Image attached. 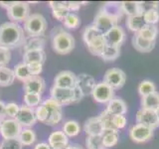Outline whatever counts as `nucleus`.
<instances>
[{
  "mask_svg": "<svg viewBox=\"0 0 159 149\" xmlns=\"http://www.w3.org/2000/svg\"><path fill=\"white\" fill-rule=\"evenodd\" d=\"M92 96L94 101L99 103H108L114 97V89L106 83L101 82L96 84Z\"/></svg>",
  "mask_w": 159,
  "mask_h": 149,
  "instance_id": "f8f14e48",
  "label": "nucleus"
},
{
  "mask_svg": "<svg viewBox=\"0 0 159 149\" xmlns=\"http://www.w3.org/2000/svg\"><path fill=\"white\" fill-rule=\"evenodd\" d=\"M132 46L138 52L148 53L151 52L155 47V41L146 40L140 37L138 34H134V36L132 37Z\"/></svg>",
  "mask_w": 159,
  "mask_h": 149,
  "instance_id": "4be33fe9",
  "label": "nucleus"
},
{
  "mask_svg": "<svg viewBox=\"0 0 159 149\" xmlns=\"http://www.w3.org/2000/svg\"><path fill=\"white\" fill-rule=\"evenodd\" d=\"M102 149H107V148H102Z\"/></svg>",
  "mask_w": 159,
  "mask_h": 149,
  "instance_id": "052dcab7",
  "label": "nucleus"
},
{
  "mask_svg": "<svg viewBox=\"0 0 159 149\" xmlns=\"http://www.w3.org/2000/svg\"><path fill=\"white\" fill-rule=\"evenodd\" d=\"M24 104L31 108L37 107L42 104V94L34 93H24Z\"/></svg>",
  "mask_w": 159,
  "mask_h": 149,
  "instance_id": "c9c22d12",
  "label": "nucleus"
},
{
  "mask_svg": "<svg viewBox=\"0 0 159 149\" xmlns=\"http://www.w3.org/2000/svg\"><path fill=\"white\" fill-rule=\"evenodd\" d=\"M83 39L89 51L94 56L101 57L107 45L106 40H104V34H102L94 25L92 24L84 28Z\"/></svg>",
  "mask_w": 159,
  "mask_h": 149,
  "instance_id": "f03ea898",
  "label": "nucleus"
},
{
  "mask_svg": "<svg viewBox=\"0 0 159 149\" xmlns=\"http://www.w3.org/2000/svg\"><path fill=\"white\" fill-rule=\"evenodd\" d=\"M28 67L32 76H40V74L43 71V64H40V63L29 64Z\"/></svg>",
  "mask_w": 159,
  "mask_h": 149,
  "instance_id": "09e8293b",
  "label": "nucleus"
},
{
  "mask_svg": "<svg viewBox=\"0 0 159 149\" xmlns=\"http://www.w3.org/2000/svg\"><path fill=\"white\" fill-rule=\"evenodd\" d=\"M99 119L102 123V126L104 128V130H116V126H114V122H113V117L114 115L109 113L107 109L101 112V114L98 115ZM118 131V130H117Z\"/></svg>",
  "mask_w": 159,
  "mask_h": 149,
  "instance_id": "e433bc0d",
  "label": "nucleus"
},
{
  "mask_svg": "<svg viewBox=\"0 0 159 149\" xmlns=\"http://www.w3.org/2000/svg\"><path fill=\"white\" fill-rule=\"evenodd\" d=\"M156 115H157V118H158V122H159V107L156 109Z\"/></svg>",
  "mask_w": 159,
  "mask_h": 149,
  "instance_id": "13d9d810",
  "label": "nucleus"
},
{
  "mask_svg": "<svg viewBox=\"0 0 159 149\" xmlns=\"http://www.w3.org/2000/svg\"><path fill=\"white\" fill-rule=\"evenodd\" d=\"M126 81V74L118 68H111L107 70L103 76V83L108 84L113 89L121 88Z\"/></svg>",
  "mask_w": 159,
  "mask_h": 149,
  "instance_id": "6e6552de",
  "label": "nucleus"
},
{
  "mask_svg": "<svg viewBox=\"0 0 159 149\" xmlns=\"http://www.w3.org/2000/svg\"><path fill=\"white\" fill-rule=\"evenodd\" d=\"M5 107H6V103L2 101H0V120H4V119L6 118V111H5Z\"/></svg>",
  "mask_w": 159,
  "mask_h": 149,
  "instance_id": "603ef678",
  "label": "nucleus"
},
{
  "mask_svg": "<svg viewBox=\"0 0 159 149\" xmlns=\"http://www.w3.org/2000/svg\"><path fill=\"white\" fill-rule=\"evenodd\" d=\"M16 120L21 124L22 127L30 128L34 126L37 122V118L35 115V109L27 106H20L19 112L16 116Z\"/></svg>",
  "mask_w": 159,
  "mask_h": 149,
  "instance_id": "ddd939ff",
  "label": "nucleus"
},
{
  "mask_svg": "<svg viewBox=\"0 0 159 149\" xmlns=\"http://www.w3.org/2000/svg\"><path fill=\"white\" fill-rule=\"evenodd\" d=\"M126 27L128 28L129 31L138 33L140 30L143 28L145 25V21H144L143 14L142 15H136V16H129L126 18Z\"/></svg>",
  "mask_w": 159,
  "mask_h": 149,
  "instance_id": "a878e982",
  "label": "nucleus"
},
{
  "mask_svg": "<svg viewBox=\"0 0 159 149\" xmlns=\"http://www.w3.org/2000/svg\"><path fill=\"white\" fill-rule=\"evenodd\" d=\"M2 121H3V120H0V129H1V124H2Z\"/></svg>",
  "mask_w": 159,
  "mask_h": 149,
  "instance_id": "bf43d9fd",
  "label": "nucleus"
},
{
  "mask_svg": "<svg viewBox=\"0 0 159 149\" xmlns=\"http://www.w3.org/2000/svg\"><path fill=\"white\" fill-rule=\"evenodd\" d=\"M74 93H75V101H74V102H80L81 99H83V97H84V93L81 92V89H79L78 88H76L75 87V88H74Z\"/></svg>",
  "mask_w": 159,
  "mask_h": 149,
  "instance_id": "864d4df0",
  "label": "nucleus"
},
{
  "mask_svg": "<svg viewBox=\"0 0 159 149\" xmlns=\"http://www.w3.org/2000/svg\"><path fill=\"white\" fill-rule=\"evenodd\" d=\"M102 144L104 148L112 147L116 145L118 141V131L117 130H104L102 134Z\"/></svg>",
  "mask_w": 159,
  "mask_h": 149,
  "instance_id": "473e14b6",
  "label": "nucleus"
},
{
  "mask_svg": "<svg viewBox=\"0 0 159 149\" xmlns=\"http://www.w3.org/2000/svg\"><path fill=\"white\" fill-rule=\"evenodd\" d=\"M136 122L150 127L153 130L159 126L156 111L151 109H139L136 113Z\"/></svg>",
  "mask_w": 159,
  "mask_h": 149,
  "instance_id": "2eb2a0df",
  "label": "nucleus"
},
{
  "mask_svg": "<svg viewBox=\"0 0 159 149\" xmlns=\"http://www.w3.org/2000/svg\"><path fill=\"white\" fill-rule=\"evenodd\" d=\"M65 149H84V148L81 145H78V144H69Z\"/></svg>",
  "mask_w": 159,
  "mask_h": 149,
  "instance_id": "4d7b16f0",
  "label": "nucleus"
},
{
  "mask_svg": "<svg viewBox=\"0 0 159 149\" xmlns=\"http://www.w3.org/2000/svg\"><path fill=\"white\" fill-rule=\"evenodd\" d=\"M119 55H120V48L106 45V47H104L103 52L101 55V57L103 61L112 62L119 57Z\"/></svg>",
  "mask_w": 159,
  "mask_h": 149,
  "instance_id": "72a5a7b5",
  "label": "nucleus"
},
{
  "mask_svg": "<svg viewBox=\"0 0 159 149\" xmlns=\"http://www.w3.org/2000/svg\"><path fill=\"white\" fill-rule=\"evenodd\" d=\"M71 13L69 10L64 7V8H58V9H54L52 10V14H53V17L56 18L59 21H64V19L68 16V14Z\"/></svg>",
  "mask_w": 159,
  "mask_h": 149,
  "instance_id": "49530a36",
  "label": "nucleus"
},
{
  "mask_svg": "<svg viewBox=\"0 0 159 149\" xmlns=\"http://www.w3.org/2000/svg\"><path fill=\"white\" fill-rule=\"evenodd\" d=\"M48 27L47 20L42 14L34 13L24 22V32L29 37H42Z\"/></svg>",
  "mask_w": 159,
  "mask_h": 149,
  "instance_id": "20e7f679",
  "label": "nucleus"
},
{
  "mask_svg": "<svg viewBox=\"0 0 159 149\" xmlns=\"http://www.w3.org/2000/svg\"><path fill=\"white\" fill-rule=\"evenodd\" d=\"M23 127L15 118H5L2 121L0 134L4 140L18 139Z\"/></svg>",
  "mask_w": 159,
  "mask_h": 149,
  "instance_id": "0eeeda50",
  "label": "nucleus"
},
{
  "mask_svg": "<svg viewBox=\"0 0 159 149\" xmlns=\"http://www.w3.org/2000/svg\"><path fill=\"white\" fill-rule=\"evenodd\" d=\"M23 88L25 93H34L42 94L46 88L45 79L40 76H32L28 81L23 83Z\"/></svg>",
  "mask_w": 159,
  "mask_h": 149,
  "instance_id": "a211bd4d",
  "label": "nucleus"
},
{
  "mask_svg": "<svg viewBox=\"0 0 159 149\" xmlns=\"http://www.w3.org/2000/svg\"><path fill=\"white\" fill-rule=\"evenodd\" d=\"M143 18H144V21H145V24L156 25L159 22L158 9H155V8L146 9L145 12L143 13Z\"/></svg>",
  "mask_w": 159,
  "mask_h": 149,
  "instance_id": "58836bf2",
  "label": "nucleus"
},
{
  "mask_svg": "<svg viewBox=\"0 0 159 149\" xmlns=\"http://www.w3.org/2000/svg\"><path fill=\"white\" fill-rule=\"evenodd\" d=\"M107 111L112 115H124L127 111L125 102L120 97H113L107 103Z\"/></svg>",
  "mask_w": 159,
  "mask_h": 149,
  "instance_id": "5701e85b",
  "label": "nucleus"
},
{
  "mask_svg": "<svg viewBox=\"0 0 159 149\" xmlns=\"http://www.w3.org/2000/svg\"><path fill=\"white\" fill-rule=\"evenodd\" d=\"M48 143L52 149H65L69 145V137L63 130H56L49 135Z\"/></svg>",
  "mask_w": 159,
  "mask_h": 149,
  "instance_id": "aec40b11",
  "label": "nucleus"
},
{
  "mask_svg": "<svg viewBox=\"0 0 159 149\" xmlns=\"http://www.w3.org/2000/svg\"><path fill=\"white\" fill-rule=\"evenodd\" d=\"M159 107V93L155 92L146 97H141V108L155 111Z\"/></svg>",
  "mask_w": 159,
  "mask_h": 149,
  "instance_id": "bb28decb",
  "label": "nucleus"
},
{
  "mask_svg": "<svg viewBox=\"0 0 159 149\" xmlns=\"http://www.w3.org/2000/svg\"><path fill=\"white\" fill-rule=\"evenodd\" d=\"M156 92V87L151 81L144 79L138 86V93L141 96V97H146L148 94H151Z\"/></svg>",
  "mask_w": 159,
  "mask_h": 149,
  "instance_id": "4c0bfd02",
  "label": "nucleus"
},
{
  "mask_svg": "<svg viewBox=\"0 0 159 149\" xmlns=\"http://www.w3.org/2000/svg\"><path fill=\"white\" fill-rule=\"evenodd\" d=\"M50 94H51V97L62 106L73 103L75 101L74 88H64L53 86L50 89Z\"/></svg>",
  "mask_w": 159,
  "mask_h": 149,
  "instance_id": "9b49d317",
  "label": "nucleus"
},
{
  "mask_svg": "<svg viewBox=\"0 0 159 149\" xmlns=\"http://www.w3.org/2000/svg\"><path fill=\"white\" fill-rule=\"evenodd\" d=\"M129 137L135 143H144L153 137V129L140 123H136L129 129Z\"/></svg>",
  "mask_w": 159,
  "mask_h": 149,
  "instance_id": "1a4fd4ad",
  "label": "nucleus"
},
{
  "mask_svg": "<svg viewBox=\"0 0 159 149\" xmlns=\"http://www.w3.org/2000/svg\"><path fill=\"white\" fill-rule=\"evenodd\" d=\"M52 47L60 55H66L75 48V38L62 27H55L52 31Z\"/></svg>",
  "mask_w": 159,
  "mask_h": 149,
  "instance_id": "7ed1b4c3",
  "label": "nucleus"
},
{
  "mask_svg": "<svg viewBox=\"0 0 159 149\" xmlns=\"http://www.w3.org/2000/svg\"><path fill=\"white\" fill-rule=\"evenodd\" d=\"M81 5H82V2H78V1H66L67 9L71 13H73L75 11H78V10L81 8Z\"/></svg>",
  "mask_w": 159,
  "mask_h": 149,
  "instance_id": "8fccbe9b",
  "label": "nucleus"
},
{
  "mask_svg": "<svg viewBox=\"0 0 159 149\" xmlns=\"http://www.w3.org/2000/svg\"><path fill=\"white\" fill-rule=\"evenodd\" d=\"M120 7L123 14L129 16H136V15H142L145 12L143 2L138 1H122L120 2Z\"/></svg>",
  "mask_w": 159,
  "mask_h": 149,
  "instance_id": "412c9836",
  "label": "nucleus"
},
{
  "mask_svg": "<svg viewBox=\"0 0 159 149\" xmlns=\"http://www.w3.org/2000/svg\"><path fill=\"white\" fill-rule=\"evenodd\" d=\"M14 74H15V78L19 81H21L25 83L26 81L32 77L31 73H30V70L27 64H25L24 62H21L17 64L16 66L14 67Z\"/></svg>",
  "mask_w": 159,
  "mask_h": 149,
  "instance_id": "cd10ccee",
  "label": "nucleus"
},
{
  "mask_svg": "<svg viewBox=\"0 0 159 149\" xmlns=\"http://www.w3.org/2000/svg\"><path fill=\"white\" fill-rule=\"evenodd\" d=\"M63 22H64V26L66 28L75 30L81 25V19H80V17L76 13H69L68 16L64 19Z\"/></svg>",
  "mask_w": 159,
  "mask_h": 149,
  "instance_id": "ea45409f",
  "label": "nucleus"
},
{
  "mask_svg": "<svg viewBox=\"0 0 159 149\" xmlns=\"http://www.w3.org/2000/svg\"><path fill=\"white\" fill-rule=\"evenodd\" d=\"M34 149H52V148L49 145V143H47V142H40L35 145Z\"/></svg>",
  "mask_w": 159,
  "mask_h": 149,
  "instance_id": "6e6d98bb",
  "label": "nucleus"
},
{
  "mask_svg": "<svg viewBox=\"0 0 159 149\" xmlns=\"http://www.w3.org/2000/svg\"><path fill=\"white\" fill-rule=\"evenodd\" d=\"M30 7L28 2L16 1L13 6L7 10V16L11 22H25L30 16Z\"/></svg>",
  "mask_w": 159,
  "mask_h": 149,
  "instance_id": "39448f33",
  "label": "nucleus"
},
{
  "mask_svg": "<svg viewBox=\"0 0 159 149\" xmlns=\"http://www.w3.org/2000/svg\"><path fill=\"white\" fill-rule=\"evenodd\" d=\"M36 139L37 135L33 129L24 128L22 129V131L18 137V141L22 144V146H30L36 141Z\"/></svg>",
  "mask_w": 159,
  "mask_h": 149,
  "instance_id": "c756f323",
  "label": "nucleus"
},
{
  "mask_svg": "<svg viewBox=\"0 0 159 149\" xmlns=\"http://www.w3.org/2000/svg\"><path fill=\"white\" fill-rule=\"evenodd\" d=\"M20 106L16 102H8L6 103V107H5V111H6V118H16L17 114L19 112Z\"/></svg>",
  "mask_w": 159,
  "mask_h": 149,
  "instance_id": "37998d69",
  "label": "nucleus"
},
{
  "mask_svg": "<svg viewBox=\"0 0 159 149\" xmlns=\"http://www.w3.org/2000/svg\"><path fill=\"white\" fill-rule=\"evenodd\" d=\"M45 60H46V53L44 50H33L25 52L23 55V62L27 65L32 63L44 64Z\"/></svg>",
  "mask_w": 159,
  "mask_h": 149,
  "instance_id": "b1692460",
  "label": "nucleus"
},
{
  "mask_svg": "<svg viewBox=\"0 0 159 149\" xmlns=\"http://www.w3.org/2000/svg\"><path fill=\"white\" fill-rule=\"evenodd\" d=\"M125 38H126L125 31L119 25L111 28L109 31H107L104 34V40H106L107 45L118 47V48H120L123 42L125 41Z\"/></svg>",
  "mask_w": 159,
  "mask_h": 149,
  "instance_id": "4468645a",
  "label": "nucleus"
},
{
  "mask_svg": "<svg viewBox=\"0 0 159 149\" xmlns=\"http://www.w3.org/2000/svg\"><path fill=\"white\" fill-rule=\"evenodd\" d=\"M35 115H36L37 120H39L40 122H42L44 124H46L48 118H49V112L48 109L46 108V106L44 104H40L39 106H37L35 108Z\"/></svg>",
  "mask_w": 159,
  "mask_h": 149,
  "instance_id": "79ce46f5",
  "label": "nucleus"
},
{
  "mask_svg": "<svg viewBox=\"0 0 159 149\" xmlns=\"http://www.w3.org/2000/svg\"><path fill=\"white\" fill-rule=\"evenodd\" d=\"M136 34H138L140 37L146 39V40L155 41L157 35H158V28H157L156 25L145 24L140 31H139L138 33H136Z\"/></svg>",
  "mask_w": 159,
  "mask_h": 149,
  "instance_id": "2f4dec72",
  "label": "nucleus"
},
{
  "mask_svg": "<svg viewBox=\"0 0 159 149\" xmlns=\"http://www.w3.org/2000/svg\"><path fill=\"white\" fill-rule=\"evenodd\" d=\"M96 81L94 79L87 74H81L77 76V84L76 88L81 89V92L84 93V96H89L92 94L94 88H96Z\"/></svg>",
  "mask_w": 159,
  "mask_h": 149,
  "instance_id": "f3484780",
  "label": "nucleus"
},
{
  "mask_svg": "<svg viewBox=\"0 0 159 149\" xmlns=\"http://www.w3.org/2000/svg\"><path fill=\"white\" fill-rule=\"evenodd\" d=\"M104 13H107L112 18L117 19L118 21L121 19L123 12L120 7V2H107L102 5V9Z\"/></svg>",
  "mask_w": 159,
  "mask_h": 149,
  "instance_id": "393cba45",
  "label": "nucleus"
},
{
  "mask_svg": "<svg viewBox=\"0 0 159 149\" xmlns=\"http://www.w3.org/2000/svg\"><path fill=\"white\" fill-rule=\"evenodd\" d=\"M45 39L43 37H30L29 40L26 39L24 44V52L33 51V50H44Z\"/></svg>",
  "mask_w": 159,
  "mask_h": 149,
  "instance_id": "7c9ffc66",
  "label": "nucleus"
},
{
  "mask_svg": "<svg viewBox=\"0 0 159 149\" xmlns=\"http://www.w3.org/2000/svg\"><path fill=\"white\" fill-rule=\"evenodd\" d=\"M11 60V52L10 50L0 47V67H6Z\"/></svg>",
  "mask_w": 159,
  "mask_h": 149,
  "instance_id": "c03bdc74",
  "label": "nucleus"
},
{
  "mask_svg": "<svg viewBox=\"0 0 159 149\" xmlns=\"http://www.w3.org/2000/svg\"><path fill=\"white\" fill-rule=\"evenodd\" d=\"M118 22L119 21L117 19L112 18L107 13H104L102 10H99L96 16H94L93 25H94L102 34H106L111 28L117 26Z\"/></svg>",
  "mask_w": 159,
  "mask_h": 149,
  "instance_id": "9d476101",
  "label": "nucleus"
},
{
  "mask_svg": "<svg viewBox=\"0 0 159 149\" xmlns=\"http://www.w3.org/2000/svg\"><path fill=\"white\" fill-rule=\"evenodd\" d=\"M63 132L68 137H75L81 132V126L80 123L76 120H68L63 125Z\"/></svg>",
  "mask_w": 159,
  "mask_h": 149,
  "instance_id": "f704fd0d",
  "label": "nucleus"
},
{
  "mask_svg": "<svg viewBox=\"0 0 159 149\" xmlns=\"http://www.w3.org/2000/svg\"><path fill=\"white\" fill-rule=\"evenodd\" d=\"M113 122H114V126H116V130H119V129H122L123 127H125L127 121H126V117L124 115H114Z\"/></svg>",
  "mask_w": 159,
  "mask_h": 149,
  "instance_id": "de8ad7c7",
  "label": "nucleus"
},
{
  "mask_svg": "<svg viewBox=\"0 0 159 149\" xmlns=\"http://www.w3.org/2000/svg\"><path fill=\"white\" fill-rule=\"evenodd\" d=\"M15 74L12 69L0 67V87H8L14 83Z\"/></svg>",
  "mask_w": 159,
  "mask_h": 149,
  "instance_id": "c85d7f7f",
  "label": "nucleus"
},
{
  "mask_svg": "<svg viewBox=\"0 0 159 149\" xmlns=\"http://www.w3.org/2000/svg\"><path fill=\"white\" fill-rule=\"evenodd\" d=\"M43 104L46 106L49 112V118L46 122V125H49V126L58 125L63 118V106L61 104H59L52 97L44 101Z\"/></svg>",
  "mask_w": 159,
  "mask_h": 149,
  "instance_id": "423d86ee",
  "label": "nucleus"
},
{
  "mask_svg": "<svg viewBox=\"0 0 159 149\" xmlns=\"http://www.w3.org/2000/svg\"><path fill=\"white\" fill-rule=\"evenodd\" d=\"M77 84V74L71 71L60 72L54 79V86L64 88H75Z\"/></svg>",
  "mask_w": 159,
  "mask_h": 149,
  "instance_id": "dca6fc26",
  "label": "nucleus"
},
{
  "mask_svg": "<svg viewBox=\"0 0 159 149\" xmlns=\"http://www.w3.org/2000/svg\"><path fill=\"white\" fill-rule=\"evenodd\" d=\"M86 145L88 149H102L104 148L102 144V135L98 136H87Z\"/></svg>",
  "mask_w": 159,
  "mask_h": 149,
  "instance_id": "a19ab883",
  "label": "nucleus"
},
{
  "mask_svg": "<svg viewBox=\"0 0 159 149\" xmlns=\"http://www.w3.org/2000/svg\"><path fill=\"white\" fill-rule=\"evenodd\" d=\"M15 2L16 1H0V7L8 10L13 6V5L15 4Z\"/></svg>",
  "mask_w": 159,
  "mask_h": 149,
  "instance_id": "5fc2aeb1",
  "label": "nucleus"
},
{
  "mask_svg": "<svg viewBox=\"0 0 159 149\" xmlns=\"http://www.w3.org/2000/svg\"><path fill=\"white\" fill-rule=\"evenodd\" d=\"M84 130L87 133L88 136H98L102 135L104 131L102 123L98 116L89 117L88 120L84 122Z\"/></svg>",
  "mask_w": 159,
  "mask_h": 149,
  "instance_id": "6ab92c4d",
  "label": "nucleus"
},
{
  "mask_svg": "<svg viewBox=\"0 0 159 149\" xmlns=\"http://www.w3.org/2000/svg\"><path fill=\"white\" fill-rule=\"evenodd\" d=\"M22 144L18 141V139H10L3 140L0 144V149H22Z\"/></svg>",
  "mask_w": 159,
  "mask_h": 149,
  "instance_id": "a18cd8bd",
  "label": "nucleus"
},
{
  "mask_svg": "<svg viewBox=\"0 0 159 149\" xmlns=\"http://www.w3.org/2000/svg\"><path fill=\"white\" fill-rule=\"evenodd\" d=\"M25 42L24 29L18 23L5 22L0 25V47L11 50L24 46Z\"/></svg>",
  "mask_w": 159,
  "mask_h": 149,
  "instance_id": "f257e3e1",
  "label": "nucleus"
},
{
  "mask_svg": "<svg viewBox=\"0 0 159 149\" xmlns=\"http://www.w3.org/2000/svg\"><path fill=\"white\" fill-rule=\"evenodd\" d=\"M49 6L52 8V10L54 9H58V8H64L66 7V1H50L49 2Z\"/></svg>",
  "mask_w": 159,
  "mask_h": 149,
  "instance_id": "3c124183",
  "label": "nucleus"
}]
</instances>
